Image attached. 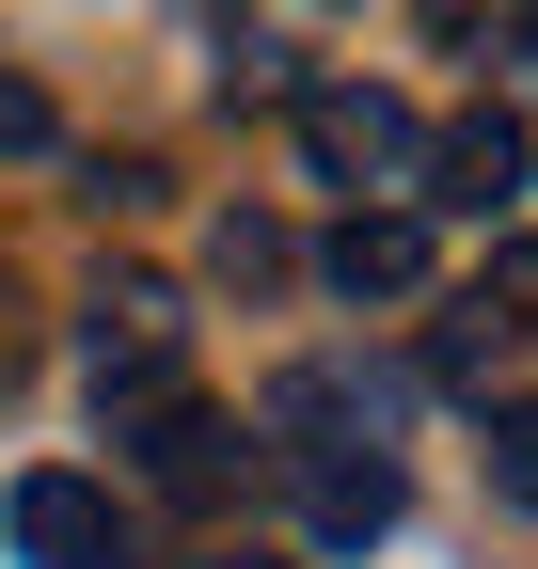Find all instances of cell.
I'll use <instances>...</instances> for the list:
<instances>
[{
  "label": "cell",
  "instance_id": "6da1fadb",
  "mask_svg": "<svg viewBox=\"0 0 538 569\" xmlns=\"http://www.w3.org/2000/svg\"><path fill=\"white\" fill-rule=\"evenodd\" d=\"M111 443L143 459V490H175V507H222V475H238V443H222V411H207V396H175V380H143V396H111Z\"/></svg>",
  "mask_w": 538,
  "mask_h": 569
},
{
  "label": "cell",
  "instance_id": "7a4b0ae2",
  "mask_svg": "<svg viewBox=\"0 0 538 569\" xmlns=\"http://www.w3.org/2000/svg\"><path fill=\"white\" fill-rule=\"evenodd\" d=\"M301 159L332 174V190H396L428 159V127H412V96H380V80H332V96H301Z\"/></svg>",
  "mask_w": 538,
  "mask_h": 569
},
{
  "label": "cell",
  "instance_id": "3957f363",
  "mask_svg": "<svg viewBox=\"0 0 538 569\" xmlns=\"http://www.w3.org/2000/svg\"><path fill=\"white\" fill-rule=\"evenodd\" d=\"M0 538H17L32 569H127V507L96 475H17L0 490Z\"/></svg>",
  "mask_w": 538,
  "mask_h": 569
},
{
  "label": "cell",
  "instance_id": "277c9868",
  "mask_svg": "<svg viewBox=\"0 0 538 569\" xmlns=\"http://www.w3.org/2000/svg\"><path fill=\"white\" fill-rule=\"evenodd\" d=\"M175 332H190V317H175L159 269H96V380H111V396L175 380Z\"/></svg>",
  "mask_w": 538,
  "mask_h": 569
},
{
  "label": "cell",
  "instance_id": "5b68a950",
  "mask_svg": "<svg viewBox=\"0 0 538 569\" xmlns=\"http://www.w3.org/2000/svg\"><path fill=\"white\" fill-rule=\"evenodd\" d=\"M412 174H428V206H459V222H491V206H507V190L538 174V142H522L507 111H459V127H428V159H412Z\"/></svg>",
  "mask_w": 538,
  "mask_h": 569
},
{
  "label": "cell",
  "instance_id": "8992f818",
  "mask_svg": "<svg viewBox=\"0 0 538 569\" xmlns=\"http://www.w3.org/2000/svg\"><path fill=\"white\" fill-rule=\"evenodd\" d=\"M269 443H286V459H349V443H380V380H349V365H286V380H269Z\"/></svg>",
  "mask_w": 538,
  "mask_h": 569
},
{
  "label": "cell",
  "instance_id": "52a82bcc",
  "mask_svg": "<svg viewBox=\"0 0 538 569\" xmlns=\"http://www.w3.org/2000/svg\"><path fill=\"white\" fill-rule=\"evenodd\" d=\"M317 269H332V301H412L428 284V222L412 206H349V222L317 238Z\"/></svg>",
  "mask_w": 538,
  "mask_h": 569
},
{
  "label": "cell",
  "instance_id": "ba28073f",
  "mask_svg": "<svg viewBox=\"0 0 538 569\" xmlns=\"http://www.w3.org/2000/svg\"><path fill=\"white\" fill-rule=\"evenodd\" d=\"M301 522H317V553H365V538H396V459H380V443H349V459H301Z\"/></svg>",
  "mask_w": 538,
  "mask_h": 569
},
{
  "label": "cell",
  "instance_id": "9c48e42d",
  "mask_svg": "<svg viewBox=\"0 0 538 569\" xmlns=\"http://www.w3.org/2000/svg\"><path fill=\"white\" fill-rule=\"evenodd\" d=\"M428 380H444V396H476V411H491V396H507V317H491V301H459V317L428 332Z\"/></svg>",
  "mask_w": 538,
  "mask_h": 569
},
{
  "label": "cell",
  "instance_id": "30bf717a",
  "mask_svg": "<svg viewBox=\"0 0 538 569\" xmlns=\"http://www.w3.org/2000/svg\"><path fill=\"white\" fill-rule=\"evenodd\" d=\"M491 490H507V507H538V396L491 411Z\"/></svg>",
  "mask_w": 538,
  "mask_h": 569
},
{
  "label": "cell",
  "instance_id": "8fae6325",
  "mask_svg": "<svg viewBox=\"0 0 538 569\" xmlns=\"http://www.w3.org/2000/svg\"><path fill=\"white\" fill-rule=\"evenodd\" d=\"M207 269H222V284H286V222H222Z\"/></svg>",
  "mask_w": 538,
  "mask_h": 569
},
{
  "label": "cell",
  "instance_id": "7c38bea8",
  "mask_svg": "<svg viewBox=\"0 0 538 569\" xmlns=\"http://www.w3.org/2000/svg\"><path fill=\"white\" fill-rule=\"evenodd\" d=\"M32 142H48V96H32V80H0V159H32Z\"/></svg>",
  "mask_w": 538,
  "mask_h": 569
},
{
  "label": "cell",
  "instance_id": "4fadbf2b",
  "mask_svg": "<svg viewBox=\"0 0 538 569\" xmlns=\"http://www.w3.org/2000/svg\"><path fill=\"white\" fill-rule=\"evenodd\" d=\"M491 301H522V317H538V238H507V253H491Z\"/></svg>",
  "mask_w": 538,
  "mask_h": 569
},
{
  "label": "cell",
  "instance_id": "5bb4252c",
  "mask_svg": "<svg viewBox=\"0 0 538 569\" xmlns=\"http://www.w3.org/2000/svg\"><path fill=\"white\" fill-rule=\"evenodd\" d=\"M507 32H522V48H538V0H507Z\"/></svg>",
  "mask_w": 538,
  "mask_h": 569
},
{
  "label": "cell",
  "instance_id": "9a60e30c",
  "mask_svg": "<svg viewBox=\"0 0 538 569\" xmlns=\"http://www.w3.org/2000/svg\"><path fill=\"white\" fill-rule=\"evenodd\" d=\"M207 569H286V553H207Z\"/></svg>",
  "mask_w": 538,
  "mask_h": 569
},
{
  "label": "cell",
  "instance_id": "2e32d148",
  "mask_svg": "<svg viewBox=\"0 0 538 569\" xmlns=\"http://www.w3.org/2000/svg\"><path fill=\"white\" fill-rule=\"evenodd\" d=\"M0 396H17V332H0Z\"/></svg>",
  "mask_w": 538,
  "mask_h": 569
}]
</instances>
